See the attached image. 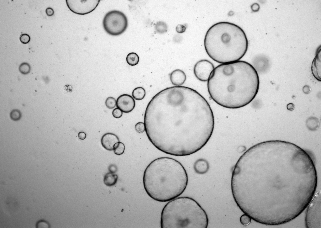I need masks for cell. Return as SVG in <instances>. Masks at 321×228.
<instances>
[{"instance_id":"20","label":"cell","mask_w":321,"mask_h":228,"mask_svg":"<svg viewBox=\"0 0 321 228\" xmlns=\"http://www.w3.org/2000/svg\"><path fill=\"white\" fill-rule=\"evenodd\" d=\"M113 150L116 155H120L123 154L125 150L124 144L120 141L116 143L113 146Z\"/></svg>"},{"instance_id":"15","label":"cell","mask_w":321,"mask_h":228,"mask_svg":"<svg viewBox=\"0 0 321 228\" xmlns=\"http://www.w3.org/2000/svg\"><path fill=\"white\" fill-rule=\"evenodd\" d=\"M195 172L199 174H204L206 173L209 168L208 162L205 160L200 159L197 160L193 166Z\"/></svg>"},{"instance_id":"25","label":"cell","mask_w":321,"mask_h":228,"mask_svg":"<svg viewBox=\"0 0 321 228\" xmlns=\"http://www.w3.org/2000/svg\"><path fill=\"white\" fill-rule=\"evenodd\" d=\"M10 117L13 120H17L19 119L21 117V113L18 110H13L10 113Z\"/></svg>"},{"instance_id":"9","label":"cell","mask_w":321,"mask_h":228,"mask_svg":"<svg viewBox=\"0 0 321 228\" xmlns=\"http://www.w3.org/2000/svg\"><path fill=\"white\" fill-rule=\"evenodd\" d=\"M69 9L72 12L79 15L88 14L94 11L98 5L100 0H66Z\"/></svg>"},{"instance_id":"33","label":"cell","mask_w":321,"mask_h":228,"mask_svg":"<svg viewBox=\"0 0 321 228\" xmlns=\"http://www.w3.org/2000/svg\"><path fill=\"white\" fill-rule=\"evenodd\" d=\"M294 105L292 103H289L287 105V109L289 110H292L294 109Z\"/></svg>"},{"instance_id":"12","label":"cell","mask_w":321,"mask_h":228,"mask_svg":"<svg viewBox=\"0 0 321 228\" xmlns=\"http://www.w3.org/2000/svg\"><path fill=\"white\" fill-rule=\"evenodd\" d=\"M119 141L118 137L115 134L111 133H107L103 135L101 140L103 147L109 151L113 150L114 145Z\"/></svg>"},{"instance_id":"18","label":"cell","mask_w":321,"mask_h":228,"mask_svg":"<svg viewBox=\"0 0 321 228\" xmlns=\"http://www.w3.org/2000/svg\"><path fill=\"white\" fill-rule=\"evenodd\" d=\"M126 61L128 64L131 66L137 65L139 61V57L135 53L131 52L128 54L126 58Z\"/></svg>"},{"instance_id":"24","label":"cell","mask_w":321,"mask_h":228,"mask_svg":"<svg viewBox=\"0 0 321 228\" xmlns=\"http://www.w3.org/2000/svg\"><path fill=\"white\" fill-rule=\"evenodd\" d=\"M134 128L136 131L139 134L142 133L145 131L144 123L142 122H139L136 123Z\"/></svg>"},{"instance_id":"30","label":"cell","mask_w":321,"mask_h":228,"mask_svg":"<svg viewBox=\"0 0 321 228\" xmlns=\"http://www.w3.org/2000/svg\"><path fill=\"white\" fill-rule=\"evenodd\" d=\"M108 169L110 172L114 173L117 172V168L115 165L112 164L109 166Z\"/></svg>"},{"instance_id":"19","label":"cell","mask_w":321,"mask_h":228,"mask_svg":"<svg viewBox=\"0 0 321 228\" xmlns=\"http://www.w3.org/2000/svg\"><path fill=\"white\" fill-rule=\"evenodd\" d=\"M155 29L156 32L162 34L167 32L168 27L165 22L160 21L157 22L155 24Z\"/></svg>"},{"instance_id":"3","label":"cell","mask_w":321,"mask_h":228,"mask_svg":"<svg viewBox=\"0 0 321 228\" xmlns=\"http://www.w3.org/2000/svg\"><path fill=\"white\" fill-rule=\"evenodd\" d=\"M260 80L250 63L243 61L221 64L211 73L207 82L208 93L219 105L228 109L244 107L257 94Z\"/></svg>"},{"instance_id":"11","label":"cell","mask_w":321,"mask_h":228,"mask_svg":"<svg viewBox=\"0 0 321 228\" xmlns=\"http://www.w3.org/2000/svg\"><path fill=\"white\" fill-rule=\"evenodd\" d=\"M116 105L122 112L127 113L131 112L134 108L135 102L132 96L124 94L120 95L117 98Z\"/></svg>"},{"instance_id":"5","label":"cell","mask_w":321,"mask_h":228,"mask_svg":"<svg viewBox=\"0 0 321 228\" xmlns=\"http://www.w3.org/2000/svg\"><path fill=\"white\" fill-rule=\"evenodd\" d=\"M205 51L213 61L221 64L239 61L246 53L248 42L243 30L228 22L217 23L210 27L204 39Z\"/></svg>"},{"instance_id":"27","label":"cell","mask_w":321,"mask_h":228,"mask_svg":"<svg viewBox=\"0 0 321 228\" xmlns=\"http://www.w3.org/2000/svg\"><path fill=\"white\" fill-rule=\"evenodd\" d=\"M112 114L114 118L118 119L121 118L122 116L123 112L118 108H116L113 109Z\"/></svg>"},{"instance_id":"31","label":"cell","mask_w":321,"mask_h":228,"mask_svg":"<svg viewBox=\"0 0 321 228\" xmlns=\"http://www.w3.org/2000/svg\"><path fill=\"white\" fill-rule=\"evenodd\" d=\"M45 13L48 16H51L54 14V11L52 8L48 7L46 9Z\"/></svg>"},{"instance_id":"4","label":"cell","mask_w":321,"mask_h":228,"mask_svg":"<svg viewBox=\"0 0 321 228\" xmlns=\"http://www.w3.org/2000/svg\"><path fill=\"white\" fill-rule=\"evenodd\" d=\"M188 176L182 165L172 158L162 157L151 161L145 168L143 183L145 191L156 201L168 202L181 195L186 188Z\"/></svg>"},{"instance_id":"13","label":"cell","mask_w":321,"mask_h":228,"mask_svg":"<svg viewBox=\"0 0 321 228\" xmlns=\"http://www.w3.org/2000/svg\"><path fill=\"white\" fill-rule=\"evenodd\" d=\"M170 79L172 84L176 86H181L185 82L186 76L182 70L177 69L170 74Z\"/></svg>"},{"instance_id":"10","label":"cell","mask_w":321,"mask_h":228,"mask_svg":"<svg viewBox=\"0 0 321 228\" xmlns=\"http://www.w3.org/2000/svg\"><path fill=\"white\" fill-rule=\"evenodd\" d=\"M213 64L208 60H201L195 65L193 72L196 77L202 82L208 81L209 77L214 68Z\"/></svg>"},{"instance_id":"1","label":"cell","mask_w":321,"mask_h":228,"mask_svg":"<svg viewBox=\"0 0 321 228\" xmlns=\"http://www.w3.org/2000/svg\"><path fill=\"white\" fill-rule=\"evenodd\" d=\"M317 180L314 163L305 151L291 142L270 140L252 146L240 157L231 189L243 213L257 222L279 225L307 208Z\"/></svg>"},{"instance_id":"7","label":"cell","mask_w":321,"mask_h":228,"mask_svg":"<svg viewBox=\"0 0 321 228\" xmlns=\"http://www.w3.org/2000/svg\"><path fill=\"white\" fill-rule=\"evenodd\" d=\"M103 28L108 34L117 36L122 34L128 25L127 18L123 12L117 10L108 12L104 16L103 21Z\"/></svg>"},{"instance_id":"16","label":"cell","mask_w":321,"mask_h":228,"mask_svg":"<svg viewBox=\"0 0 321 228\" xmlns=\"http://www.w3.org/2000/svg\"><path fill=\"white\" fill-rule=\"evenodd\" d=\"M118 178L117 175L110 172L107 173L104 176L103 182L107 186H112L117 183Z\"/></svg>"},{"instance_id":"17","label":"cell","mask_w":321,"mask_h":228,"mask_svg":"<svg viewBox=\"0 0 321 228\" xmlns=\"http://www.w3.org/2000/svg\"><path fill=\"white\" fill-rule=\"evenodd\" d=\"M132 96L136 100H140L143 99L146 94L145 91L142 87H138L135 88L132 92Z\"/></svg>"},{"instance_id":"8","label":"cell","mask_w":321,"mask_h":228,"mask_svg":"<svg viewBox=\"0 0 321 228\" xmlns=\"http://www.w3.org/2000/svg\"><path fill=\"white\" fill-rule=\"evenodd\" d=\"M306 213L305 224L307 228H321V193L318 191L313 197Z\"/></svg>"},{"instance_id":"28","label":"cell","mask_w":321,"mask_h":228,"mask_svg":"<svg viewBox=\"0 0 321 228\" xmlns=\"http://www.w3.org/2000/svg\"><path fill=\"white\" fill-rule=\"evenodd\" d=\"M176 30L177 32L179 33H182L185 31L186 27L183 25L178 24L176 28Z\"/></svg>"},{"instance_id":"29","label":"cell","mask_w":321,"mask_h":228,"mask_svg":"<svg viewBox=\"0 0 321 228\" xmlns=\"http://www.w3.org/2000/svg\"><path fill=\"white\" fill-rule=\"evenodd\" d=\"M37 225L38 228H48L49 227L48 224L43 221H40L38 222Z\"/></svg>"},{"instance_id":"14","label":"cell","mask_w":321,"mask_h":228,"mask_svg":"<svg viewBox=\"0 0 321 228\" xmlns=\"http://www.w3.org/2000/svg\"><path fill=\"white\" fill-rule=\"evenodd\" d=\"M321 47L318 50L313 59L311 66V71L314 77L318 81H321Z\"/></svg>"},{"instance_id":"23","label":"cell","mask_w":321,"mask_h":228,"mask_svg":"<svg viewBox=\"0 0 321 228\" xmlns=\"http://www.w3.org/2000/svg\"><path fill=\"white\" fill-rule=\"evenodd\" d=\"M240 221L242 225H247L250 223L251 218L248 215L244 214L240 216Z\"/></svg>"},{"instance_id":"32","label":"cell","mask_w":321,"mask_h":228,"mask_svg":"<svg viewBox=\"0 0 321 228\" xmlns=\"http://www.w3.org/2000/svg\"><path fill=\"white\" fill-rule=\"evenodd\" d=\"M78 136L80 140H84L86 138V135L83 132H80L78 134Z\"/></svg>"},{"instance_id":"2","label":"cell","mask_w":321,"mask_h":228,"mask_svg":"<svg viewBox=\"0 0 321 228\" xmlns=\"http://www.w3.org/2000/svg\"><path fill=\"white\" fill-rule=\"evenodd\" d=\"M144 123L147 137L156 148L167 154L184 156L206 145L213 133L214 118L209 103L197 91L174 86L152 98Z\"/></svg>"},{"instance_id":"22","label":"cell","mask_w":321,"mask_h":228,"mask_svg":"<svg viewBox=\"0 0 321 228\" xmlns=\"http://www.w3.org/2000/svg\"><path fill=\"white\" fill-rule=\"evenodd\" d=\"M116 101L115 98L111 97H108L106 99L105 104L108 109H112L116 106Z\"/></svg>"},{"instance_id":"26","label":"cell","mask_w":321,"mask_h":228,"mask_svg":"<svg viewBox=\"0 0 321 228\" xmlns=\"http://www.w3.org/2000/svg\"><path fill=\"white\" fill-rule=\"evenodd\" d=\"M20 42L23 44H26L30 41V37L27 34H21L19 37Z\"/></svg>"},{"instance_id":"21","label":"cell","mask_w":321,"mask_h":228,"mask_svg":"<svg viewBox=\"0 0 321 228\" xmlns=\"http://www.w3.org/2000/svg\"><path fill=\"white\" fill-rule=\"evenodd\" d=\"M30 66L27 63L24 62L21 63L19 66V70L22 74H26L29 73L30 71Z\"/></svg>"},{"instance_id":"6","label":"cell","mask_w":321,"mask_h":228,"mask_svg":"<svg viewBox=\"0 0 321 228\" xmlns=\"http://www.w3.org/2000/svg\"><path fill=\"white\" fill-rule=\"evenodd\" d=\"M208 223L205 211L193 199L177 197L167 202L161 212V228H207Z\"/></svg>"}]
</instances>
